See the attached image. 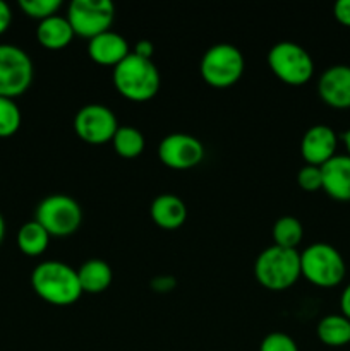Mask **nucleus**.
I'll return each mask as SVG.
<instances>
[{
    "mask_svg": "<svg viewBox=\"0 0 350 351\" xmlns=\"http://www.w3.org/2000/svg\"><path fill=\"white\" fill-rule=\"evenodd\" d=\"M31 287L34 293L50 305L67 307L81 298L78 269L62 261H43L31 273Z\"/></svg>",
    "mask_w": 350,
    "mask_h": 351,
    "instance_id": "f257e3e1",
    "label": "nucleus"
},
{
    "mask_svg": "<svg viewBox=\"0 0 350 351\" xmlns=\"http://www.w3.org/2000/svg\"><path fill=\"white\" fill-rule=\"evenodd\" d=\"M112 81L124 98L134 103H143L150 101L160 91L161 75L153 60L137 57L130 51L113 67Z\"/></svg>",
    "mask_w": 350,
    "mask_h": 351,
    "instance_id": "f03ea898",
    "label": "nucleus"
},
{
    "mask_svg": "<svg viewBox=\"0 0 350 351\" xmlns=\"http://www.w3.org/2000/svg\"><path fill=\"white\" fill-rule=\"evenodd\" d=\"M254 276L266 290H287L301 278V252L275 243L266 247L254 261Z\"/></svg>",
    "mask_w": 350,
    "mask_h": 351,
    "instance_id": "7ed1b4c3",
    "label": "nucleus"
},
{
    "mask_svg": "<svg viewBox=\"0 0 350 351\" xmlns=\"http://www.w3.org/2000/svg\"><path fill=\"white\" fill-rule=\"evenodd\" d=\"M347 274V264L336 247L316 242L301 252V276L319 288L338 287Z\"/></svg>",
    "mask_w": 350,
    "mask_h": 351,
    "instance_id": "20e7f679",
    "label": "nucleus"
},
{
    "mask_svg": "<svg viewBox=\"0 0 350 351\" xmlns=\"http://www.w3.org/2000/svg\"><path fill=\"white\" fill-rule=\"evenodd\" d=\"M246 60L235 45L216 43L202 53L199 72L206 84L216 89H225L235 84L244 74Z\"/></svg>",
    "mask_w": 350,
    "mask_h": 351,
    "instance_id": "39448f33",
    "label": "nucleus"
},
{
    "mask_svg": "<svg viewBox=\"0 0 350 351\" xmlns=\"http://www.w3.org/2000/svg\"><path fill=\"white\" fill-rule=\"evenodd\" d=\"M268 67L281 82L302 86L314 74V60L304 47L290 40L277 41L266 55Z\"/></svg>",
    "mask_w": 350,
    "mask_h": 351,
    "instance_id": "423d86ee",
    "label": "nucleus"
},
{
    "mask_svg": "<svg viewBox=\"0 0 350 351\" xmlns=\"http://www.w3.org/2000/svg\"><path fill=\"white\" fill-rule=\"evenodd\" d=\"M34 219L50 237H69L81 226L82 208L71 195L51 194L41 199L36 206Z\"/></svg>",
    "mask_w": 350,
    "mask_h": 351,
    "instance_id": "0eeeda50",
    "label": "nucleus"
},
{
    "mask_svg": "<svg viewBox=\"0 0 350 351\" xmlns=\"http://www.w3.org/2000/svg\"><path fill=\"white\" fill-rule=\"evenodd\" d=\"M33 60L23 48L0 43V96L17 98L30 89L33 82Z\"/></svg>",
    "mask_w": 350,
    "mask_h": 351,
    "instance_id": "6e6552de",
    "label": "nucleus"
},
{
    "mask_svg": "<svg viewBox=\"0 0 350 351\" xmlns=\"http://www.w3.org/2000/svg\"><path fill=\"white\" fill-rule=\"evenodd\" d=\"M65 17L74 34L91 40L110 29L115 19V5L112 0H72Z\"/></svg>",
    "mask_w": 350,
    "mask_h": 351,
    "instance_id": "1a4fd4ad",
    "label": "nucleus"
},
{
    "mask_svg": "<svg viewBox=\"0 0 350 351\" xmlns=\"http://www.w3.org/2000/svg\"><path fill=\"white\" fill-rule=\"evenodd\" d=\"M74 132L81 141L88 144H105L112 143L117 129H119V120L112 108L102 103H89L81 106L74 117Z\"/></svg>",
    "mask_w": 350,
    "mask_h": 351,
    "instance_id": "9d476101",
    "label": "nucleus"
},
{
    "mask_svg": "<svg viewBox=\"0 0 350 351\" xmlns=\"http://www.w3.org/2000/svg\"><path fill=\"white\" fill-rule=\"evenodd\" d=\"M158 158L172 170H191L205 158V146L198 137L185 132L165 136L158 144Z\"/></svg>",
    "mask_w": 350,
    "mask_h": 351,
    "instance_id": "9b49d317",
    "label": "nucleus"
},
{
    "mask_svg": "<svg viewBox=\"0 0 350 351\" xmlns=\"http://www.w3.org/2000/svg\"><path fill=\"white\" fill-rule=\"evenodd\" d=\"M338 136L335 130L325 123L309 127L301 139V154L307 165L323 167L333 156H336Z\"/></svg>",
    "mask_w": 350,
    "mask_h": 351,
    "instance_id": "f8f14e48",
    "label": "nucleus"
},
{
    "mask_svg": "<svg viewBox=\"0 0 350 351\" xmlns=\"http://www.w3.org/2000/svg\"><path fill=\"white\" fill-rule=\"evenodd\" d=\"M318 95L328 106L350 108V65H331L318 81Z\"/></svg>",
    "mask_w": 350,
    "mask_h": 351,
    "instance_id": "ddd939ff",
    "label": "nucleus"
},
{
    "mask_svg": "<svg viewBox=\"0 0 350 351\" xmlns=\"http://www.w3.org/2000/svg\"><path fill=\"white\" fill-rule=\"evenodd\" d=\"M130 53L129 43L117 31H105L98 36L88 40V55L93 62L100 65L115 67Z\"/></svg>",
    "mask_w": 350,
    "mask_h": 351,
    "instance_id": "4468645a",
    "label": "nucleus"
},
{
    "mask_svg": "<svg viewBox=\"0 0 350 351\" xmlns=\"http://www.w3.org/2000/svg\"><path fill=\"white\" fill-rule=\"evenodd\" d=\"M323 191L335 201L350 202V156L336 154L321 167Z\"/></svg>",
    "mask_w": 350,
    "mask_h": 351,
    "instance_id": "2eb2a0df",
    "label": "nucleus"
},
{
    "mask_svg": "<svg viewBox=\"0 0 350 351\" xmlns=\"http://www.w3.org/2000/svg\"><path fill=\"white\" fill-rule=\"evenodd\" d=\"M150 215L154 225L163 230H177L187 219V206L178 195L160 194L150 206Z\"/></svg>",
    "mask_w": 350,
    "mask_h": 351,
    "instance_id": "dca6fc26",
    "label": "nucleus"
},
{
    "mask_svg": "<svg viewBox=\"0 0 350 351\" xmlns=\"http://www.w3.org/2000/svg\"><path fill=\"white\" fill-rule=\"evenodd\" d=\"M74 36V29H72L69 19L65 16H60V14H55V16L38 23L36 38L41 47L48 48V50L65 48Z\"/></svg>",
    "mask_w": 350,
    "mask_h": 351,
    "instance_id": "f3484780",
    "label": "nucleus"
},
{
    "mask_svg": "<svg viewBox=\"0 0 350 351\" xmlns=\"http://www.w3.org/2000/svg\"><path fill=\"white\" fill-rule=\"evenodd\" d=\"M79 285L82 293H103L112 285L113 273L112 267L103 259H88L81 264L78 269Z\"/></svg>",
    "mask_w": 350,
    "mask_h": 351,
    "instance_id": "a211bd4d",
    "label": "nucleus"
},
{
    "mask_svg": "<svg viewBox=\"0 0 350 351\" xmlns=\"http://www.w3.org/2000/svg\"><path fill=\"white\" fill-rule=\"evenodd\" d=\"M319 341L329 348H342V346L350 345V319L342 314H329L325 315L318 322Z\"/></svg>",
    "mask_w": 350,
    "mask_h": 351,
    "instance_id": "6ab92c4d",
    "label": "nucleus"
},
{
    "mask_svg": "<svg viewBox=\"0 0 350 351\" xmlns=\"http://www.w3.org/2000/svg\"><path fill=\"white\" fill-rule=\"evenodd\" d=\"M51 237L48 235L47 230L33 219V221L24 223L17 232V247L23 254L30 257H38L47 250Z\"/></svg>",
    "mask_w": 350,
    "mask_h": 351,
    "instance_id": "aec40b11",
    "label": "nucleus"
},
{
    "mask_svg": "<svg viewBox=\"0 0 350 351\" xmlns=\"http://www.w3.org/2000/svg\"><path fill=\"white\" fill-rule=\"evenodd\" d=\"M112 144L119 156L126 158V160H132V158H137L143 153L146 141H144L143 132L136 127L119 125L112 139Z\"/></svg>",
    "mask_w": 350,
    "mask_h": 351,
    "instance_id": "412c9836",
    "label": "nucleus"
},
{
    "mask_svg": "<svg viewBox=\"0 0 350 351\" xmlns=\"http://www.w3.org/2000/svg\"><path fill=\"white\" fill-rule=\"evenodd\" d=\"M271 233H273L275 245L297 250L299 243L302 242V237H304V228L295 216L285 215L275 221Z\"/></svg>",
    "mask_w": 350,
    "mask_h": 351,
    "instance_id": "4be33fe9",
    "label": "nucleus"
},
{
    "mask_svg": "<svg viewBox=\"0 0 350 351\" xmlns=\"http://www.w3.org/2000/svg\"><path fill=\"white\" fill-rule=\"evenodd\" d=\"M23 115L17 103L10 98L0 96V137H12L19 130Z\"/></svg>",
    "mask_w": 350,
    "mask_h": 351,
    "instance_id": "5701e85b",
    "label": "nucleus"
},
{
    "mask_svg": "<svg viewBox=\"0 0 350 351\" xmlns=\"http://www.w3.org/2000/svg\"><path fill=\"white\" fill-rule=\"evenodd\" d=\"M19 7L31 19L43 21L58 14L62 0H19Z\"/></svg>",
    "mask_w": 350,
    "mask_h": 351,
    "instance_id": "b1692460",
    "label": "nucleus"
},
{
    "mask_svg": "<svg viewBox=\"0 0 350 351\" xmlns=\"http://www.w3.org/2000/svg\"><path fill=\"white\" fill-rule=\"evenodd\" d=\"M297 185L305 192L323 191L321 167H314V165H304V167L297 171Z\"/></svg>",
    "mask_w": 350,
    "mask_h": 351,
    "instance_id": "393cba45",
    "label": "nucleus"
},
{
    "mask_svg": "<svg viewBox=\"0 0 350 351\" xmlns=\"http://www.w3.org/2000/svg\"><path fill=\"white\" fill-rule=\"evenodd\" d=\"M259 351H299V346L292 336L275 331L264 336L259 345Z\"/></svg>",
    "mask_w": 350,
    "mask_h": 351,
    "instance_id": "a878e982",
    "label": "nucleus"
},
{
    "mask_svg": "<svg viewBox=\"0 0 350 351\" xmlns=\"http://www.w3.org/2000/svg\"><path fill=\"white\" fill-rule=\"evenodd\" d=\"M333 16L340 24L350 27V0H338L333 5Z\"/></svg>",
    "mask_w": 350,
    "mask_h": 351,
    "instance_id": "bb28decb",
    "label": "nucleus"
},
{
    "mask_svg": "<svg viewBox=\"0 0 350 351\" xmlns=\"http://www.w3.org/2000/svg\"><path fill=\"white\" fill-rule=\"evenodd\" d=\"M12 23V10H10L9 3L0 0V36L5 33Z\"/></svg>",
    "mask_w": 350,
    "mask_h": 351,
    "instance_id": "cd10ccee",
    "label": "nucleus"
},
{
    "mask_svg": "<svg viewBox=\"0 0 350 351\" xmlns=\"http://www.w3.org/2000/svg\"><path fill=\"white\" fill-rule=\"evenodd\" d=\"M132 53H136L137 57L150 58V60H151V57H153V53H154V45H153V41H150V40H139L136 45H134Z\"/></svg>",
    "mask_w": 350,
    "mask_h": 351,
    "instance_id": "c85d7f7f",
    "label": "nucleus"
},
{
    "mask_svg": "<svg viewBox=\"0 0 350 351\" xmlns=\"http://www.w3.org/2000/svg\"><path fill=\"white\" fill-rule=\"evenodd\" d=\"M154 291H170L172 288H175V280L172 276H160L154 278L153 283H151Z\"/></svg>",
    "mask_w": 350,
    "mask_h": 351,
    "instance_id": "c756f323",
    "label": "nucleus"
},
{
    "mask_svg": "<svg viewBox=\"0 0 350 351\" xmlns=\"http://www.w3.org/2000/svg\"><path fill=\"white\" fill-rule=\"evenodd\" d=\"M340 311H342V315L350 319V283L343 288L342 295H340Z\"/></svg>",
    "mask_w": 350,
    "mask_h": 351,
    "instance_id": "7c9ffc66",
    "label": "nucleus"
},
{
    "mask_svg": "<svg viewBox=\"0 0 350 351\" xmlns=\"http://www.w3.org/2000/svg\"><path fill=\"white\" fill-rule=\"evenodd\" d=\"M342 141H343V144H345L347 156H350V129L345 130V132L342 134Z\"/></svg>",
    "mask_w": 350,
    "mask_h": 351,
    "instance_id": "2f4dec72",
    "label": "nucleus"
},
{
    "mask_svg": "<svg viewBox=\"0 0 350 351\" xmlns=\"http://www.w3.org/2000/svg\"><path fill=\"white\" fill-rule=\"evenodd\" d=\"M3 237H5V221H3V216L0 215V243L3 242Z\"/></svg>",
    "mask_w": 350,
    "mask_h": 351,
    "instance_id": "473e14b6",
    "label": "nucleus"
}]
</instances>
